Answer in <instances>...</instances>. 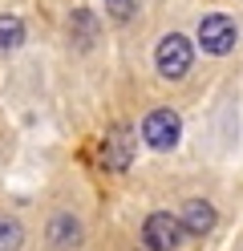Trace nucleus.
Instances as JSON below:
<instances>
[{"label": "nucleus", "instance_id": "obj_1", "mask_svg": "<svg viewBox=\"0 0 243 251\" xmlns=\"http://www.w3.org/2000/svg\"><path fill=\"white\" fill-rule=\"evenodd\" d=\"M190 61H194V49H190V41L183 33L162 37L158 49H154V65H158V73L166 77V81H178V77L190 69Z\"/></svg>", "mask_w": 243, "mask_h": 251}, {"label": "nucleus", "instance_id": "obj_2", "mask_svg": "<svg viewBox=\"0 0 243 251\" xmlns=\"http://www.w3.org/2000/svg\"><path fill=\"white\" fill-rule=\"evenodd\" d=\"M235 37H239V28H235L231 17H223V12H211V17L199 21V45H203V53H211V57L231 53Z\"/></svg>", "mask_w": 243, "mask_h": 251}, {"label": "nucleus", "instance_id": "obj_3", "mask_svg": "<svg viewBox=\"0 0 243 251\" xmlns=\"http://www.w3.org/2000/svg\"><path fill=\"white\" fill-rule=\"evenodd\" d=\"M178 134H183V122H178L174 109H150L146 122H142V138H146V146H154V150L178 146Z\"/></svg>", "mask_w": 243, "mask_h": 251}, {"label": "nucleus", "instance_id": "obj_4", "mask_svg": "<svg viewBox=\"0 0 243 251\" xmlns=\"http://www.w3.org/2000/svg\"><path fill=\"white\" fill-rule=\"evenodd\" d=\"M97 158H102L106 170H126L134 162V134H130V126H109L106 138H102Z\"/></svg>", "mask_w": 243, "mask_h": 251}, {"label": "nucleus", "instance_id": "obj_5", "mask_svg": "<svg viewBox=\"0 0 243 251\" xmlns=\"http://www.w3.org/2000/svg\"><path fill=\"white\" fill-rule=\"evenodd\" d=\"M178 239H183V227H178V219H170L166 211H154L150 219H146L142 243L150 247V251H174Z\"/></svg>", "mask_w": 243, "mask_h": 251}, {"label": "nucleus", "instance_id": "obj_6", "mask_svg": "<svg viewBox=\"0 0 243 251\" xmlns=\"http://www.w3.org/2000/svg\"><path fill=\"white\" fill-rule=\"evenodd\" d=\"M178 227L190 231V235H207L211 227H215V207H211V202H203V199H190L187 207H183Z\"/></svg>", "mask_w": 243, "mask_h": 251}, {"label": "nucleus", "instance_id": "obj_7", "mask_svg": "<svg viewBox=\"0 0 243 251\" xmlns=\"http://www.w3.org/2000/svg\"><path fill=\"white\" fill-rule=\"evenodd\" d=\"M49 239H53L57 247H77V239H81V223L73 215H57L53 223H49Z\"/></svg>", "mask_w": 243, "mask_h": 251}, {"label": "nucleus", "instance_id": "obj_8", "mask_svg": "<svg viewBox=\"0 0 243 251\" xmlns=\"http://www.w3.org/2000/svg\"><path fill=\"white\" fill-rule=\"evenodd\" d=\"M21 45H25L21 17H0V49H21Z\"/></svg>", "mask_w": 243, "mask_h": 251}, {"label": "nucleus", "instance_id": "obj_9", "mask_svg": "<svg viewBox=\"0 0 243 251\" xmlns=\"http://www.w3.org/2000/svg\"><path fill=\"white\" fill-rule=\"evenodd\" d=\"M21 239H25L21 223L8 219V215H0V251H16V247H21Z\"/></svg>", "mask_w": 243, "mask_h": 251}, {"label": "nucleus", "instance_id": "obj_10", "mask_svg": "<svg viewBox=\"0 0 243 251\" xmlns=\"http://www.w3.org/2000/svg\"><path fill=\"white\" fill-rule=\"evenodd\" d=\"M134 8H138V0H106V12L113 21H130L134 17Z\"/></svg>", "mask_w": 243, "mask_h": 251}]
</instances>
